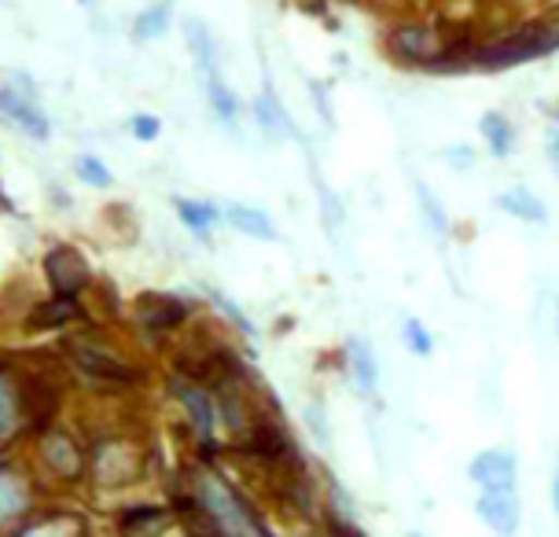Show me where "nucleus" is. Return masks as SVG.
<instances>
[{
  "instance_id": "obj_30",
  "label": "nucleus",
  "mask_w": 559,
  "mask_h": 537,
  "mask_svg": "<svg viewBox=\"0 0 559 537\" xmlns=\"http://www.w3.org/2000/svg\"><path fill=\"white\" fill-rule=\"evenodd\" d=\"M210 298H214V302H217V310H222V313H228V317H233V321H236L239 327H243V332H247V335H254V327H251V324H247V321H243V313H239V310H236V306H233V302H228V298H222V295H217V291H210Z\"/></svg>"
},
{
  "instance_id": "obj_34",
  "label": "nucleus",
  "mask_w": 559,
  "mask_h": 537,
  "mask_svg": "<svg viewBox=\"0 0 559 537\" xmlns=\"http://www.w3.org/2000/svg\"><path fill=\"white\" fill-rule=\"evenodd\" d=\"M552 504H556V515H559V467H556V482H552Z\"/></svg>"
},
{
  "instance_id": "obj_31",
  "label": "nucleus",
  "mask_w": 559,
  "mask_h": 537,
  "mask_svg": "<svg viewBox=\"0 0 559 537\" xmlns=\"http://www.w3.org/2000/svg\"><path fill=\"white\" fill-rule=\"evenodd\" d=\"M445 158H449V163H453V166H472V163H475V155L467 152V147H461V152H456V147H449Z\"/></svg>"
},
{
  "instance_id": "obj_13",
  "label": "nucleus",
  "mask_w": 559,
  "mask_h": 537,
  "mask_svg": "<svg viewBox=\"0 0 559 537\" xmlns=\"http://www.w3.org/2000/svg\"><path fill=\"white\" fill-rule=\"evenodd\" d=\"M391 48L402 52L405 59H427V56H438V41L431 34V26H402L391 34Z\"/></svg>"
},
{
  "instance_id": "obj_25",
  "label": "nucleus",
  "mask_w": 559,
  "mask_h": 537,
  "mask_svg": "<svg viewBox=\"0 0 559 537\" xmlns=\"http://www.w3.org/2000/svg\"><path fill=\"white\" fill-rule=\"evenodd\" d=\"M78 310H74V302L70 298H56L52 306H41V310H34L29 313V327H59L63 321H70Z\"/></svg>"
},
{
  "instance_id": "obj_15",
  "label": "nucleus",
  "mask_w": 559,
  "mask_h": 537,
  "mask_svg": "<svg viewBox=\"0 0 559 537\" xmlns=\"http://www.w3.org/2000/svg\"><path fill=\"white\" fill-rule=\"evenodd\" d=\"M497 206H501L504 214L519 217V222H531V225H542L548 217L545 203L531 192V188H508V192H501V199H497Z\"/></svg>"
},
{
  "instance_id": "obj_18",
  "label": "nucleus",
  "mask_w": 559,
  "mask_h": 537,
  "mask_svg": "<svg viewBox=\"0 0 559 537\" xmlns=\"http://www.w3.org/2000/svg\"><path fill=\"white\" fill-rule=\"evenodd\" d=\"M478 129H483V136H486V144H489V152H493L497 158H508V155H512L515 129H512V122H508L504 115H497V111L483 115V122H478Z\"/></svg>"
},
{
  "instance_id": "obj_36",
  "label": "nucleus",
  "mask_w": 559,
  "mask_h": 537,
  "mask_svg": "<svg viewBox=\"0 0 559 537\" xmlns=\"http://www.w3.org/2000/svg\"><path fill=\"white\" fill-rule=\"evenodd\" d=\"M413 537H419V534H413Z\"/></svg>"
},
{
  "instance_id": "obj_19",
  "label": "nucleus",
  "mask_w": 559,
  "mask_h": 537,
  "mask_svg": "<svg viewBox=\"0 0 559 537\" xmlns=\"http://www.w3.org/2000/svg\"><path fill=\"white\" fill-rule=\"evenodd\" d=\"M206 99H210V107H214L217 122L228 126V129H233V133H236L239 104H236L233 88L225 85V77H222V74H217V77H206Z\"/></svg>"
},
{
  "instance_id": "obj_29",
  "label": "nucleus",
  "mask_w": 559,
  "mask_h": 537,
  "mask_svg": "<svg viewBox=\"0 0 559 537\" xmlns=\"http://www.w3.org/2000/svg\"><path fill=\"white\" fill-rule=\"evenodd\" d=\"M129 129H133V136L140 144H152V141H158V133H163V122H158L155 115H133Z\"/></svg>"
},
{
  "instance_id": "obj_1",
  "label": "nucleus",
  "mask_w": 559,
  "mask_h": 537,
  "mask_svg": "<svg viewBox=\"0 0 559 537\" xmlns=\"http://www.w3.org/2000/svg\"><path fill=\"white\" fill-rule=\"evenodd\" d=\"M195 497L206 504L210 515L217 520V530H222V537H269L265 526L254 520L251 504H247L228 482L214 479V475H203V479H199Z\"/></svg>"
},
{
  "instance_id": "obj_28",
  "label": "nucleus",
  "mask_w": 559,
  "mask_h": 537,
  "mask_svg": "<svg viewBox=\"0 0 559 537\" xmlns=\"http://www.w3.org/2000/svg\"><path fill=\"white\" fill-rule=\"evenodd\" d=\"M317 192H321V211H324V225H328V232H338L343 228V203L335 199V192L328 188L321 177H317Z\"/></svg>"
},
{
  "instance_id": "obj_23",
  "label": "nucleus",
  "mask_w": 559,
  "mask_h": 537,
  "mask_svg": "<svg viewBox=\"0 0 559 537\" xmlns=\"http://www.w3.org/2000/svg\"><path fill=\"white\" fill-rule=\"evenodd\" d=\"M0 402H4V442H12V434H15V423H19V405H23V397H19V391H15V372L8 368L4 372V380H0Z\"/></svg>"
},
{
  "instance_id": "obj_37",
  "label": "nucleus",
  "mask_w": 559,
  "mask_h": 537,
  "mask_svg": "<svg viewBox=\"0 0 559 537\" xmlns=\"http://www.w3.org/2000/svg\"><path fill=\"white\" fill-rule=\"evenodd\" d=\"M556 12H559V8H556Z\"/></svg>"
},
{
  "instance_id": "obj_9",
  "label": "nucleus",
  "mask_w": 559,
  "mask_h": 537,
  "mask_svg": "<svg viewBox=\"0 0 559 537\" xmlns=\"http://www.w3.org/2000/svg\"><path fill=\"white\" fill-rule=\"evenodd\" d=\"M222 222H228L236 228V232L251 236V240H262V243H273L276 240V225L273 217H269L265 211H254V206H222Z\"/></svg>"
},
{
  "instance_id": "obj_4",
  "label": "nucleus",
  "mask_w": 559,
  "mask_h": 537,
  "mask_svg": "<svg viewBox=\"0 0 559 537\" xmlns=\"http://www.w3.org/2000/svg\"><path fill=\"white\" fill-rule=\"evenodd\" d=\"M67 350H70V357H74V365L82 368L85 375H93V380L136 383L133 368H129L122 357H115L111 350H104V346H96V343H88V339H70Z\"/></svg>"
},
{
  "instance_id": "obj_24",
  "label": "nucleus",
  "mask_w": 559,
  "mask_h": 537,
  "mask_svg": "<svg viewBox=\"0 0 559 537\" xmlns=\"http://www.w3.org/2000/svg\"><path fill=\"white\" fill-rule=\"evenodd\" d=\"M74 170L78 177H82L85 184H93V188H111V170H107V163L104 158H96V155H78L74 158Z\"/></svg>"
},
{
  "instance_id": "obj_26",
  "label": "nucleus",
  "mask_w": 559,
  "mask_h": 537,
  "mask_svg": "<svg viewBox=\"0 0 559 537\" xmlns=\"http://www.w3.org/2000/svg\"><path fill=\"white\" fill-rule=\"evenodd\" d=\"M26 509V486L23 479H15L12 467H4V523L15 520V512Z\"/></svg>"
},
{
  "instance_id": "obj_27",
  "label": "nucleus",
  "mask_w": 559,
  "mask_h": 537,
  "mask_svg": "<svg viewBox=\"0 0 559 537\" xmlns=\"http://www.w3.org/2000/svg\"><path fill=\"white\" fill-rule=\"evenodd\" d=\"M402 339H405V346H408V350H413L416 357H431V350H435L431 332H427V327L419 324L416 317H408V321L402 324Z\"/></svg>"
},
{
  "instance_id": "obj_32",
  "label": "nucleus",
  "mask_w": 559,
  "mask_h": 537,
  "mask_svg": "<svg viewBox=\"0 0 559 537\" xmlns=\"http://www.w3.org/2000/svg\"><path fill=\"white\" fill-rule=\"evenodd\" d=\"M23 537H63V534H59V520H56V523H41V526H34V530H26Z\"/></svg>"
},
{
  "instance_id": "obj_8",
  "label": "nucleus",
  "mask_w": 559,
  "mask_h": 537,
  "mask_svg": "<svg viewBox=\"0 0 559 537\" xmlns=\"http://www.w3.org/2000/svg\"><path fill=\"white\" fill-rule=\"evenodd\" d=\"M478 515L493 526L501 537H512L519 530V501L515 493H483L478 497Z\"/></svg>"
},
{
  "instance_id": "obj_3",
  "label": "nucleus",
  "mask_w": 559,
  "mask_h": 537,
  "mask_svg": "<svg viewBox=\"0 0 559 537\" xmlns=\"http://www.w3.org/2000/svg\"><path fill=\"white\" fill-rule=\"evenodd\" d=\"M45 276L52 284L56 298H70L74 302V295L88 284V262L74 247H52L45 254Z\"/></svg>"
},
{
  "instance_id": "obj_17",
  "label": "nucleus",
  "mask_w": 559,
  "mask_h": 537,
  "mask_svg": "<svg viewBox=\"0 0 559 537\" xmlns=\"http://www.w3.org/2000/svg\"><path fill=\"white\" fill-rule=\"evenodd\" d=\"M169 526V515L163 509H129L118 523L122 537H158Z\"/></svg>"
},
{
  "instance_id": "obj_5",
  "label": "nucleus",
  "mask_w": 559,
  "mask_h": 537,
  "mask_svg": "<svg viewBox=\"0 0 559 537\" xmlns=\"http://www.w3.org/2000/svg\"><path fill=\"white\" fill-rule=\"evenodd\" d=\"M472 479L483 486V493H515V461L504 450L478 453L472 461Z\"/></svg>"
},
{
  "instance_id": "obj_7",
  "label": "nucleus",
  "mask_w": 559,
  "mask_h": 537,
  "mask_svg": "<svg viewBox=\"0 0 559 537\" xmlns=\"http://www.w3.org/2000/svg\"><path fill=\"white\" fill-rule=\"evenodd\" d=\"M174 391H177L181 405L188 409V420H192L199 442H203L206 450H210V442H214V405H210V394L203 391V386L185 383V380H177Z\"/></svg>"
},
{
  "instance_id": "obj_10",
  "label": "nucleus",
  "mask_w": 559,
  "mask_h": 537,
  "mask_svg": "<svg viewBox=\"0 0 559 537\" xmlns=\"http://www.w3.org/2000/svg\"><path fill=\"white\" fill-rule=\"evenodd\" d=\"M136 317H140V324H147V327H177L185 321V306L177 302V298H166V295H144L136 302Z\"/></svg>"
},
{
  "instance_id": "obj_14",
  "label": "nucleus",
  "mask_w": 559,
  "mask_h": 537,
  "mask_svg": "<svg viewBox=\"0 0 559 537\" xmlns=\"http://www.w3.org/2000/svg\"><path fill=\"white\" fill-rule=\"evenodd\" d=\"M45 464L52 467L56 475H63V479H78V472H82V453H78V445L70 442L67 434H48Z\"/></svg>"
},
{
  "instance_id": "obj_12",
  "label": "nucleus",
  "mask_w": 559,
  "mask_h": 537,
  "mask_svg": "<svg viewBox=\"0 0 559 537\" xmlns=\"http://www.w3.org/2000/svg\"><path fill=\"white\" fill-rule=\"evenodd\" d=\"M185 41L192 48V59L195 67L203 71V77H217V48H214V37H210V29L199 23V19H188L185 23Z\"/></svg>"
},
{
  "instance_id": "obj_35",
  "label": "nucleus",
  "mask_w": 559,
  "mask_h": 537,
  "mask_svg": "<svg viewBox=\"0 0 559 537\" xmlns=\"http://www.w3.org/2000/svg\"><path fill=\"white\" fill-rule=\"evenodd\" d=\"M82 4H88V0H82Z\"/></svg>"
},
{
  "instance_id": "obj_20",
  "label": "nucleus",
  "mask_w": 559,
  "mask_h": 537,
  "mask_svg": "<svg viewBox=\"0 0 559 537\" xmlns=\"http://www.w3.org/2000/svg\"><path fill=\"white\" fill-rule=\"evenodd\" d=\"M169 15H174L169 0H163V4H155V8H147V12H140L133 19V37H136V41H155V37H163L166 26H169Z\"/></svg>"
},
{
  "instance_id": "obj_33",
  "label": "nucleus",
  "mask_w": 559,
  "mask_h": 537,
  "mask_svg": "<svg viewBox=\"0 0 559 537\" xmlns=\"http://www.w3.org/2000/svg\"><path fill=\"white\" fill-rule=\"evenodd\" d=\"M548 158H552V163L559 166V129L552 136H548Z\"/></svg>"
},
{
  "instance_id": "obj_21",
  "label": "nucleus",
  "mask_w": 559,
  "mask_h": 537,
  "mask_svg": "<svg viewBox=\"0 0 559 537\" xmlns=\"http://www.w3.org/2000/svg\"><path fill=\"white\" fill-rule=\"evenodd\" d=\"M416 199H419V214H424L427 228L435 232V240H442V243H445V236H449V217H445V211H442V203L435 199L431 188L419 184V181H416Z\"/></svg>"
},
{
  "instance_id": "obj_38",
  "label": "nucleus",
  "mask_w": 559,
  "mask_h": 537,
  "mask_svg": "<svg viewBox=\"0 0 559 537\" xmlns=\"http://www.w3.org/2000/svg\"><path fill=\"white\" fill-rule=\"evenodd\" d=\"M556 324H559V321H556Z\"/></svg>"
},
{
  "instance_id": "obj_22",
  "label": "nucleus",
  "mask_w": 559,
  "mask_h": 537,
  "mask_svg": "<svg viewBox=\"0 0 559 537\" xmlns=\"http://www.w3.org/2000/svg\"><path fill=\"white\" fill-rule=\"evenodd\" d=\"M349 361H354L357 386H361V391H376V383H379V365H376L372 350H368V346H365L361 339L349 343Z\"/></svg>"
},
{
  "instance_id": "obj_2",
  "label": "nucleus",
  "mask_w": 559,
  "mask_h": 537,
  "mask_svg": "<svg viewBox=\"0 0 559 537\" xmlns=\"http://www.w3.org/2000/svg\"><path fill=\"white\" fill-rule=\"evenodd\" d=\"M559 48V26H523L519 34L504 37V41L483 48L475 56V67L483 71H508L515 63H531V59H542Z\"/></svg>"
},
{
  "instance_id": "obj_11",
  "label": "nucleus",
  "mask_w": 559,
  "mask_h": 537,
  "mask_svg": "<svg viewBox=\"0 0 559 537\" xmlns=\"http://www.w3.org/2000/svg\"><path fill=\"white\" fill-rule=\"evenodd\" d=\"M254 122L262 126V133L269 136V141H280V136L295 133L292 118H287V111L280 107V99L273 96V88H265V93L254 99Z\"/></svg>"
},
{
  "instance_id": "obj_16",
  "label": "nucleus",
  "mask_w": 559,
  "mask_h": 537,
  "mask_svg": "<svg viewBox=\"0 0 559 537\" xmlns=\"http://www.w3.org/2000/svg\"><path fill=\"white\" fill-rule=\"evenodd\" d=\"M174 211H177V217L185 222L188 232H195L199 240H210V225H214L217 217H222V211H217V206L195 203V199H181V195L174 199Z\"/></svg>"
},
{
  "instance_id": "obj_6",
  "label": "nucleus",
  "mask_w": 559,
  "mask_h": 537,
  "mask_svg": "<svg viewBox=\"0 0 559 537\" xmlns=\"http://www.w3.org/2000/svg\"><path fill=\"white\" fill-rule=\"evenodd\" d=\"M4 115H8V122H15L23 133L34 136V141H48V133H52L48 115H41V107L29 96H15V85H4Z\"/></svg>"
}]
</instances>
